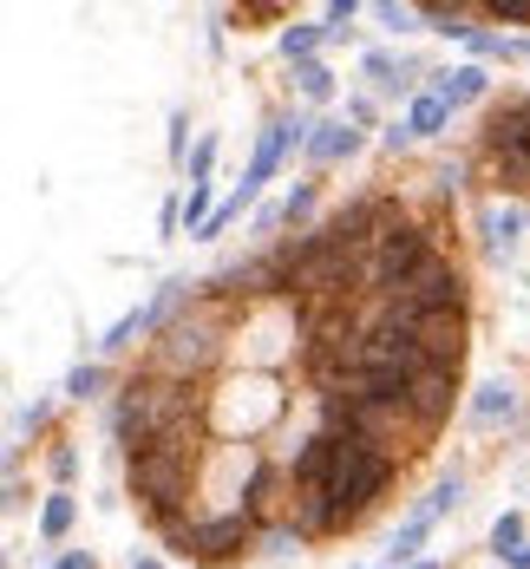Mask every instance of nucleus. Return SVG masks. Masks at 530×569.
<instances>
[{"mask_svg": "<svg viewBox=\"0 0 530 569\" xmlns=\"http://www.w3.org/2000/svg\"><path fill=\"white\" fill-rule=\"evenodd\" d=\"M321 40H328V27H289V33H282V53H289V59H308Z\"/></svg>", "mask_w": 530, "mask_h": 569, "instance_id": "2eb2a0df", "label": "nucleus"}, {"mask_svg": "<svg viewBox=\"0 0 530 569\" xmlns=\"http://www.w3.org/2000/svg\"><path fill=\"white\" fill-rule=\"evenodd\" d=\"M484 86H491V79H484V66H459V72H439V86H432V92H439L446 106H471V99H484Z\"/></svg>", "mask_w": 530, "mask_h": 569, "instance_id": "0eeeda50", "label": "nucleus"}, {"mask_svg": "<svg viewBox=\"0 0 530 569\" xmlns=\"http://www.w3.org/2000/svg\"><path fill=\"white\" fill-rule=\"evenodd\" d=\"M380 27H393V33H407V27H412V13H407V7H380Z\"/></svg>", "mask_w": 530, "mask_h": 569, "instance_id": "4be33fe9", "label": "nucleus"}, {"mask_svg": "<svg viewBox=\"0 0 530 569\" xmlns=\"http://www.w3.org/2000/svg\"><path fill=\"white\" fill-rule=\"evenodd\" d=\"M412 569H432V563H412Z\"/></svg>", "mask_w": 530, "mask_h": 569, "instance_id": "bb28decb", "label": "nucleus"}, {"mask_svg": "<svg viewBox=\"0 0 530 569\" xmlns=\"http://www.w3.org/2000/svg\"><path fill=\"white\" fill-rule=\"evenodd\" d=\"M511 569H530V543H524V550H518V557H511Z\"/></svg>", "mask_w": 530, "mask_h": 569, "instance_id": "393cba45", "label": "nucleus"}, {"mask_svg": "<svg viewBox=\"0 0 530 569\" xmlns=\"http://www.w3.org/2000/svg\"><path fill=\"white\" fill-rule=\"evenodd\" d=\"M446 118H452V106H446L439 92H426V99H412L407 131H412V138H432V131H446Z\"/></svg>", "mask_w": 530, "mask_h": 569, "instance_id": "9b49d317", "label": "nucleus"}, {"mask_svg": "<svg viewBox=\"0 0 530 569\" xmlns=\"http://www.w3.org/2000/svg\"><path fill=\"white\" fill-rule=\"evenodd\" d=\"M511 412H518V399H511L504 380H484L478 399H471V419H478V426H498V419H511Z\"/></svg>", "mask_w": 530, "mask_h": 569, "instance_id": "1a4fd4ad", "label": "nucleus"}, {"mask_svg": "<svg viewBox=\"0 0 530 569\" xmlns=\"http://www.w3.org/2000/svg\"><path fill=\"white\" fill-rule=\"evenodd\" d=\"M353 144H360V131H348V124H314V138H308V158L334 164V158H348Z\"/></svg>", "mask_w": 530, "mask_h": 569, "instance_id": "9d476101", "label": "nucleus"}, {"mask_svg": "<svg viewBox=\"0 0 530 569\" xmlns=\"http://www.w3.org/2000/svg\"><path fill=\"white\" fill-rule=\"evenodd\" d=\"M131 569H158V563H151V557H144V563H131Z\"/></svg>", "mask_w": 530, "mask_h": 569, "instance_id": "a878e982", "label": "nucleus"}, {"mask_svg": "<svg viewBox=\"0 0 530 569\" xmlns=\"http://www.w3.org/2000/svg\"><path fill=\"white\" fill-rule=\"evenodd\" d=\"M59 569H99V563H92L86 550H72V557H66V563H59Z\"/></svg>", "mask_w": 530, "mask_h": 569, "instance_id": "b1692460", "label": "nucleus"}, {"mask_svg": "<svg viewBox=\"0 0 530 569\" xmlns=\"http://www.w3.org/2000/svg\"><path fill=\"white\" fill-rule=\"evenodd\" d=\"M412 341L426 353V367H452V373H459V353H466L459 315H419V321H412Z\"/></svg>", "mask_w": 530, "mask_h": 569, "instance_id": "7ed1b4c3", "label": "nucleus"}, {"mask_svg": "<svg viewBox=\"0 0 530 569\" xmlns=\"http://www.w3.org/2000/svg\"><path fill=\"white\" fill-rule=\"evenodd\" d=\"M92 387H99V367H72V380H66V393H72V399H86Z\"/></svg>", "mask_w": 530, "mask_h": 569, "instance_id": "6ab92c4d", "label": "nucleus"}, {"mask_svg": "<svg viewBox=\"0 0 530 569\" xmlns=\"http://www.w3.org/2000/svg\"><path fill=\"white\" fill-rule=\"evenodd\" d=\"M518 229H524V210H484V242H491V256H511Z\"/></svg>", "mask_w": 530, "mask_h": 569, "instance_id": "f8f14e48", "label": "nucleus"}, {"mask_svg": "<svg viewBox=\"0 0 530 569\" xmlns=\"http://www.w3.org/2000/svg\"><path fill=\"white\" fill-rule=\"evenodd\" d=\"M210 164H217V138H203V144L190 151V177L203 183V177H210Z\"/></svg>", "mask_w": 530, "mask_h": 569, "instance_id": "a211bd4d", "label": "nucleus"}, {"mask_svg": "<svg viewBox=\"0 0 530 569\" xmlns=\"http://www.w3.org/2000/svg\"><path fill=\"white\" fill-rule=\"evenodd\" d=\"M131 485H138L144 498L171 505V498H177V485H183V458H177V439L151 446V452H131Z\"/></svg>", "mask_w": 530, "mask_h": 569, "instance_id": "f03ea898", "label": "nucleus"}, {"mask_svg": "<svg viewBox=\"0 0 530 569\" xmlns=\"http://www.w3.org/2000/svg\"><path fill=\"white\" fill-rule=\"evenodd\" d=\"M407 406H412V419H419V426H439V419L452 412V367H426V373L412 380Z\"/></svg>", "mask_w": 530, "mask_h": 569, "instance_id": "20e7f679", "label": "nucleus"}, {"mask_svg": "<svg viewBox=\"0 0 530 569\" xmlns=\"http://www.w3.org/2000/svg\"><path fill=\"white\" fill-rule=\"evenodd\" d=\"M393 301H407L412 315H459V269L432 256L426 269H412L407 282L393 288Z\"/></svg>", "mask_w": 530, "mask_h": 569, "instance_id": "f257e3e1", "label": "nucleus"}, {"mask_svg": "<svg viewBox=\"0 0 530 569\" xmlns=\"http://www.w3.org/2000/svg\"><path fill=\"white\" fill-rule=\"evenodd\" d=\"M348 20H353V0H334V7H328V33H341Z\"/></svg>", "mask_w": 530, "mask_h": 569, "instance_id": "5701e85b", "label": "nucleus"}, {"mask_svg": "<svg viewBox=\"0 0 530 569\" xmlns=\"http://www.w3.org/2000/svg\"><path fill=\"white\" fill-rule=\"evenodd\" d=\"M367 72H373L380 86H400V66H393L387 53H367Z\"/></svg>", "mask_w": 530, "mask_h": 569, "instance_id": "aec40b11", "label": "nucleus"}, {"mask_svg": "<svg viewBox=\"0 0 530 569\" xmlns=\"http://www.w3.org/2000/svg\"><path fill=\"white\" fill-rule=\"evenodd\" d=\"M210 353H217V335L203 321H177L164 335V367H203Z\"/></svg>", "mask_w": 530, "mask_h": 569, "instance_id": "39448f33", "label": "nucleus"}, {"mask_svg": "<svg viewBox=\"0 0 530 569\" xmlns=\"http://www.w3.org/2000/svg\"><path fill=\"white\" fill-rule=\"evenodd\" d=\"M491 543H498V557H504V550L518 557V550H524V517L504 511V517H498V530H491Z\"/></svg>", "mask_w": 530, "mask_h": 569, "instance_id": "dca6fc26", "label": "nucleus"}, {"mask_svg": "<svg viewBox=\"0 0 530 569\" xmlns=\"http://www.w3.org/2000/svg\"><path fill=\"white\" fill-rule=\"evenodd\" d=\"M72 511H79V505H72V491H53V498H47V511H40V530H47V537H66V530H72Z\"/></svg>", "mask_w": 530, "mask_h": 569, "instance_id": "4468645a", "label": "nucleus"}, {"mask_svg": "<svg viewBox=\"0 0 530 569\" xmlns=\"http://www.w3.org/2000/svg\"><path fill=\"white\" fill-rule=\"evenodd\" d=\"M190 543H197L203 557H230L236 543H242V517H217V523H197V530H190Z\"/></svg>", "mask_w": 530, "mask_h": 569, "instance_id": "6e6552de", "label": "nucleus"}, {"mask_svg": "<svg viewBox=\"0 0 530 569\" xmlns=\"http://www.w3.org/2000/svg\"><path fill=\"white\" fill-rule=\"evenodd\" d=\"M294 131H301V124H289V118H276V124H269V138H262V151H256L249 177H242V190H262V183H269V171L282 164V151L294 144Z\"/></svg>", "mask_w": 530, "mask_h": 569, "instance_id": "423d86ee", "label": "nucleus"}, {"mask_svg": "<svg viewBox=\"0 0 530 569\" xmlns=\"http://www.w3.org/2000/svg\"><path fill=\"white\" fill-rule=\"evenodd\" d=\"M151 321H158V315H151V301H144V308H131V315H124V321H112V328H106V353H118V347H131L138 341V335H144V328H151Z\"/></svg>", "mask_w": 530, "mask_h": 569, "instance_id": "ddd939ff", "label": "nucleus"}, {"mask_svg": "<svg viewBox=\"0 0 530 569\" xmlns=\"http://www.w3.org/2000/svg\"><path fill=\"white\" fill-rule=\"evenodd\" d=\"M301 92H308V99L321 106V99L334 92V72H328V66H301Z\"/></svg>", "mask_w": 530, "mask_h": 569, "instance_id": "f3484780", "label": "nucleus"}, {"mask_svg": "<svg viewBox=\"0 0 530 569\" xmlns=\"http://www.w3.org/2000/svg\"><path fill=\"white\" fill-rule=\"evenodd\" d=\"M308 203H314V190H294L289 203H282V223H294V217H308Z\"/></svg>", "mask_w": 530, "mask_h": 569, "instance_id": "412c9836", "label": "nucleus"}]
</instances>
